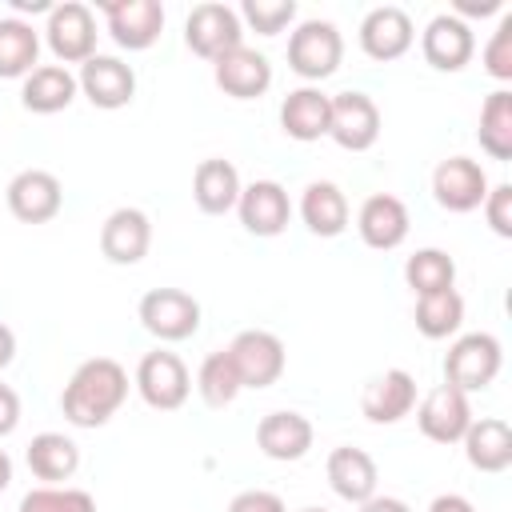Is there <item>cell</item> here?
<instances>
[{
    "label": "cell",
    "instance_id": "1",
    "mask_svg": "<svg viewBox=\"0 0 512 512\" xmlns=\"http://www.w3.org/2000/svg\"><path fill=\"white\" fill-rule=\"evenodd\" d=\"M124 400H128L124 364H116L112 356H92L68 376L60 392V412L76 428H104L120 412Z\"/></svg>",
    "mask_w": 512,
    "mask_h": 512
},
{
    "label": "cell",
    "instance_id": "2",
    "mask_svg": "<svg viewBox=\"0 0 512 512\" xmlns=\"http://www.w3.org/2000/svg\"><path fill=\"white\" fill-rule=\"evenodd\" d=\"M344 60V36L332 20H300L288 36V68L308 80L320 84L328 80Z\"/></svg>",
    "mask_w": 512,
    "mask_h": 512
},
{
    "label": "cell",
    "instance_id": "3",
    "mask_svg": "<svg viewBox=\"0 0 512 512\" xmlns=\"http://www.w3.org/2000/svg\"><path fill=\"white\" fill-rule=\"evenodd\" d=\"M504 364V348L492 332H464L452 340L448 356H444V384L460 388V392H484Z\"/></svg>",
    "mask_w": 512,
    "mask_h": 512
},
{
    "label": "cell",
    "instance_id": "4",
    "mask_svg": "<svg viewBox=\"0 0 512 512\" xmlns=\"http://www.w3.org/2000/svg\"><path fill=\"white\" fill-rule=\"evenodd\" d=\"M140 400L156 412H176L184 408L188 392H192V376H188V364L168 352V348H156V352H144L140 364H136V376H132Z\"/></svg>",
    "mask_w": 512,
    "mask_h": 512
},
{
    "label": "cell",
    "instance_id": "5",
    "mask_svg": "<svg viewBox=\"0 0 512 512\" xmlns=\"http://www.w3.org/2000/svg\"><path fill=\"white\" fill-rule=\"evenodd\" d=\"M144 332H152L156 340L164 344H176V340H188L196 336L200 328V300L184 288H152L140 296V308H136Z\"/></svg>",
    "mask_w": 512,
    "mask_h": 512
},
{
    "label": "cell",
    "instance_id": "6",
    "mask_svg": "<svg viewBox=\"0 0 512 512\" xmlns=\"http://www.w3.org/2000/svg\"><path fill=\"white\" fill-rule=\"evenodd\" d=\"M184 44L192 48V56L216 64L224 52L240 48L244 44V24H240V12L228 8V4H196L184 20Z\"/></svg>",
    "mask_w": 512,
    "mask_h": 512
},
{
    "label": "cell",
    "instance_id": "7",
    "mask_svg": "<svg viewBox=\"0 0 512 512\" xmlns=\"http://www.w3.org/2000/svg\"><path fill=\"white\" fill-rule=\"evenodd\" d=\"M96 16L88 4L80 0H64V4H52L48 12V24H44V40L52 48V56L68 68V64H84L96 56Z\"/></svg>",
    "mask_w": 512,
    "mask_h": 512
},
{
    "label": "cell",
    "instance_id": "8",
    "mask_svg": "<svg viewBox=\"0 0 512 512\" xmlns=\"http://www.w3.org/2000/svg\"><path fill=\"white\" fill-rule=\"evenodd\" d=\"M228 356H232L244 388H272L284 376V364H288L284 340L276 332H268V328L236 332L232 344H228Z\"/></svg>",
    "mask_w": 512,
    "mask_h": 512
},
{
    "label": "cell",
    "instance_id": "9",
    "mask_svg": "<svg viewBox=\"0 0 512 512\" xmlns=\"http://www.w3.org/2000/svg\"><path fill=\"white\" fill-rule=\"evenodd\" d=\"M328 140L344 152H368L380 140V108L368 92H336L328 112Z\"/></svg>",
    "mask_w": 512,
    "mask_h": 512
},
{
    "label": "cell",
    "instance_id": "10",
    "mask_svg": "<svg viewBox=\"0 0 512 512\" xmlns=\"http://www.w3.org/2000/svg\"><path fill=\"white\" fill-rule=\"evenodd\" d=\"M488 188V172L472 156H448L432 168V196L444 212H476Z\"/></svg>",
    "mask_w": 512,
    "mask_h": 512
},
{
    "label": "cell",
    "instance_id": "11",
    "mask_svg": "<svg viewBox=\"0 0 512 512\" xmlns=\"http://www.w3.org/2000/svg\"><path fill=\"white\" fill-rule=\"evenodd\" d=\"M472 404L468 392L452 388V384H436L424 392V400L416 404V424L432 444H460L468 424H472Z\"/></svg>",
    "mask_w": 512,
    "mask_h": 512
},
{
    "label": "cell",
    "instance_id": "12",
    "mask_svg": "<svg viewBox=\"0 0 512 512\" xmlns=\"http://www.w3.org/2000/svg\"><path fill=\"white\" fill-rule=\"evenodd\" d=\"M100 12L108 20V36L128 52L152 48L164 32V4L160 0H100Z\"/></svg>",
    "mask_w": 512,
    "mask_h": 512
},
{
    "label": "cell",
    "instance_id": "13",
    "mask_svg": "<svg viewBox=\"0 0 512 512\" xmlns=\"http://www.w3.org/2000/svg\"><path fill=\"white\" fill-rule=\"evenodd\" d=\"M76 88L84 92V100L92 108H104V112H116V108H128L132 96H136V72L132 64H124L120 56H92L80 64V76H76Z\"/></svg>",
    "mask_w": 512,
    "mask_h": 512
},
{
    "label": "cell",
    "instance_id": "14",
    "mask_svg": "<svg viewBox=\"0 0 512 512\" xmlns=\"http://www.w3.org/2000/svg\"><path fill=\"white\" fill-rule=\"evenodd\" d=\"M8 212L20 224H48L64 208V188L48 168H24L8 180Z\"/></svg>",
    "mask_w": 512,
    "mask_h": 512
},
{
    "label": "cell",
    "instance_id": "15",
    "mask_svg": "<svg viewBox=\"0 0 512 512\" xmlns=\"http://www.w3.org/2000/svg\"><path fill=\"white\" fill-rule=\"evenodd\" d=\"M420 52L424 60L436 68V72H460L472 52H476V36H472V24L452 16V12H440L424 24L420 32Z\"/></svg>",
    "mask_w": 512,
    "mask_h": 512
},
{
    "label": "cell",
    "instance_id": "16",
    "mask_svg": "<svg viewBox=\"0 0 512 512\" xmlns=\"http://www.w3.org/2000/svg\"><path fill=\"white\" fill-rule=\"evenodd\" d=\"M412 44H416L412 16L396 4H380L360 20V48H364L368 60H380V64L400 60Z\"/></svg>",
    "mask_w": 512,
    "mask_h": 512
},
{
    "label": "cell",
    "instance_id": "17",
    "mask_svg": "<svg viewBox=\"0 0 512 512\" xmlns=\"http://www.w3.org/2000/svg\"><path fill=\"white\" fill-rule=\"evenodd\" d=\"M212 80H216V88H220L224 96H232V100H256V96H264V92L272 88V64H268L264 52L240 44V48L224 52V56L212 64Z\"/></svg>",
    "mask_w": 512,
    "mask_h": 512
},
{
    "label": "cell",
    "instance_id": "18",
    "mask_svg": "<svg viewBox=\"0 0 512 512\" xmlns=\"http://www.w3.org/2000/svg\"><path fill=\"white\" fill-rule=\"evenodd\" d=\"M236 212H240V224L252 232V236H280L292 220V200L284 192V184L276 180H252L240 188V200H236Z\"/></svg>",
    "mask_w": 512,
    "mask_h": 512
},
{
    "label": "cell",
    "instance_id": "19",
    "mask_svg": "<svg viewBox=\"0 0 512 512\" xmlns=\"http://www.w3.org/2000/svg\"><path fill=\"white\" fill-rule=\"evenodd\" d=\"M408 224H412L408 220V204L400 196H392V192H372L356 212V232L376 252L400 248L408 240Z\"/></svg>",
    "mask_w": 512,
    "mask_h": 512
},
{
    "label": "cell",
    "instance_id": "20",
    "mask_svg": "<svg viewBox=\"0 0 512 512\" xmlns=\"http://www.w3.org/2000/svg\"><path fill=\"white\" fill-rule=\"evenodd\" d=\"M152 248V220L140 208H116L100 224V252L108 264H140Z\"/></svg>",
    "mask_w": 512,
    "mask_h": 512
},
{
    "label": "cell",
    "instance_id": "21",
    "mask_svg": "<svg viewBox=\"0 0 512 512\" xmlns=\"http://www.w3.org/2000/svg\"><path fill=\"white\" fill-rule=\"evenodd\" d=\"M416 408V376L404 368H388L360 392V412L372 424H400Z\"/></svg>",
    "mask_w": 512,
    "mask_h": 512
},
{
    "label": "cell",
    "instance_id": "22",
    "mask_svg": "<svg viewBox=\"0 0 512 512\" xmlns=\"http://www.w3.org/2000/svg\"><path fill=\"white\" fill-rule=\"evenodd\" d=\"M312 440H316L312 420H308L304 412H292V408L268 412V416L256 424V448H260L268 460H280V464L304 460L308 448H312Z\"/></svg>",
    "mask_w": 512,
    "mask_h": 512
},
{
    "label": "cell",
    "instance_id": "23",
    "mask_svg": "<svg viewBox=\"0 0 512 512\" xmlns=\"http://www.w3.org/2000/svg\"><path fill=\"white\" fill-rule=\"evenodd\" d=\"M324 476H328V488L348 500V504H364L376 496V484H380V472H376V460L364 452V448H352V444H340L328 452V464H324Z\"/></svg>",
    "mask_w": 512,
    "mask_h": 512
},
{
    "label": "cell",
    "instance_id": "24",
    "mask_svg": "<svg viewBox=\"0 0 512 512\" xmlns=\"http://www.w3.org/2000/svg\"><path fill=\"white\" fill-rule=\"evenodd\" d=\"M328 112H332V96L320 92L316 84H304V88H292L280 104V128L284 136L300 140V144H312L320 136H328Z\"/></svg>",
    "mask_w": 512,
    "mask_h": 512
},
{
    "label": "cell",
    "instance_id": "25",
    "mask_svg": "<svg viewBox=\"0 0 512 512\" xmlns=\"http://www.w3.org/2000/svg\"><path fill=\"white\" fill-rule=\"evenodd\" d=\"M76 76L64 64H36L20 84V104L36 116H56L76 100Z\"/></svg>",
    "mask_w": 512,
    "mask_h": 512
},
{
    "label": "cell",
    "instance_id": "26",
    "mask_svg": "<svg viewBox=\"0 0 512 512\" xmlns=\"http://www.w3.org/2000/svg\"><path fill=\"white\" fill-rule=\"evenodd\" d=\"M240 188H244V184H240V172H236L232 160L208 156V160H200L196 172H192V200H196V208L208 212V216L232 212L236 200H240Z\"/></svg>",
    "mask_w": 512,
    "mask_h": 512
},
{
    "label": "cell",
    "instance_id": "27",
    "mask_svg": "<svg viewBox=\"0 0 512 512\" xmlns=\"http://www.w3.org/2000/svg\"><path fill=\"white\" fill-rule=\"evenodd\" d=\"M460 444H464V456H468V464H472L476 472L496 476V472H504V468L512 464V428H508V420H500V416H480V420H472Z\"/></svg>",
    "mask_w": 512,
    "mask_h": 512
},
{
    "label": "cell",
    "instance_id": "28",
    "mask_svg": "<svg viewBox=\"0 0 512 512\" xmlns=\"http://www.w3.org/2000/svg\"><path fill=\"white\" fill-rule=\"evenodd\" d=\"M300 220L312 236H340L348 228V196L332 180H312L300 196Z\"/></svg>",
    "mask_w": 512,
    "mask_h": 512
},
{
    "label": "cell",
    "instance_id": "29",
    "mask_svg": "<svg viewBox=\"0 0 512 512\" xmlns=\"http://www.w3.org/2000/svg\"><path fill=\"white\" fill-rule=\"evenodd\" d=\"M24 456H28L32 476L36 480H48V484L72 480L76 468H80V448L64 432H40V436H32V444H28Z\"/></svg>",
    "mask_w": 512,
    "mask_h": 512
},
{
    "label": "cell",
    "instance_id": "30",
    "mask_svg": "<svg viewBox=\"0 0 512 512\" xmlns=\"http://www.w3.org/2000/svg\"><path fill=\"white\" fill-rule=\"evenodd\" d=\"M40 60V32L20 20L4 16L0 20V80H24Z\"/></svg>",
    "mask_w": 512,
    "mask_h": 512
},
{
    "label": "cell",
    "instance_id": "31",
    "mask_svg": "<svg viewBox=\"0 0 512 512\" xmlns=\"http://www.w3.org/2000/svg\"><path fill=\"white\" fill-rule=\"evenodd\" d=\"M412 320H416V332H420L424 340H448V336H456L460 324H464V296H460L456 288L432 292V296H416Z\"/></svg>",
    "mask_w": 512,
    "mask_h": 512
},
{
    "label": "cell",
    "instance_id": "32",
    "mask_svg": "<svg viewBox=\"0 0 512 512\" xmlns=\"http://www.w3.org/2000/svg\"><path fill=\"white\" fill-rule=\"evenodd\" d=\"M480 148L492 160H512V92L496 88L480 104V128H476Z\"/></svg>",
    "mask_w": 512,
    "mask_h": 512
},
{
    "label": "cell",
    "instance_id": "33",
    "mask_svg": "<svg viewBox=\"0 0 512 512\" xmlns=\"http://www.w3.org/2000/svg\"><path fill=\"white\" fill-rule=\"evenodd\" d=\"M404 284L416 296H432V292H448L456 288V260L444 248H416L404 260Z\"/></svg>",
    "mask_w": 512,
    "mask_h": 512
},
{
    "label": "cell",
    "instance_id": "34",
    "mask_svg": "<svg viewBox=\"0 0 512 512\" xmlns=\"http://www.w3.org/2000/svg\"><path fill=\"white\" fill-rule=\"evenodd\" d=\"M196 392H200V400H204L208 408H228V404L244 392L240 372H236L228 348L208 352V356L200 360V368H196Z\"/></svg>",
    "mask_w": 512,
    "mask_h": 512
},
{
    "label": "cell",
    "instance_id": "35",
    "mask_svg": "<svg viewBox=\"0 0 512 512\" xmlns=\"http://www.w3.org/2000/svg\"><path fill=\"white\" fill-rule=\"evenodd\" d=\"M16 512H96V500H92V492H84V488H56V484H44V488L24 492V500H20Z\"/></svg>",
    "mask_w": 512,
    "mask_h": 512
},
{
    "label": "cell",
    "instance_id": "36",
    "mask_svg": "<svg viewBox=\"0 0 512 512\" xmlns=\"http://www.w3.org/2000/svg\"><path fill=\"white\" fill-rule=\"evenodd\" d=\"M236 12H240V24H248L252 32L280 36L296 20V0H244Z\"/></svg>",
    "mask_w": 512,
    "mask_h": 512
},
{
    "label": "cell",
    "instance_id": "37",
    "mask_svg": "<svg viewBox=\"0 0 512 512\" xmlns=\"http://www.w3.org/2000/svg\"><path fill=\"white\" fill-rule=\"evenodd\" d=\"M484 72L500 84L512 80V12H500V24L484 44Z\"/></svg>",
    "mask_w": 512,
    "mask_h": 512
},
{
    "label": "cell",
    "instance_id": "38",
    "mask_svg": "<svg viewBox=\"0 0 512 512\" xmlns=\"http://www.w3.org/2000/svg\"><path fill=\"white\" fill-rule=\"evenodd\" d=\"M480 208H484L488 228H492L500 240H508V236H512V184H492Z\"/></svg>",
    "mask_w": 512,
    "mask_h": 512
},
{
    "label": "cell",
    "instance_id": "39",
    "mask_svg": "<svg viewBox=\"0 0 512 512\" xmlns=\"http://www.w3.org/2000/svg\"><path fill=\"white\" fill-rule=\"evenodd\" d=\"M228 512H288V508H284V500H280L276 492H268V488H244V492H236V496L228 500Z\"/></svg>",
    "mask_w": 512,
    "mask_h": 512
},
{
    "label": "cell",
    "instance_id": "40",
    "mask_svg": "<svg viewBox=\"0 0 512 512\" xmlns=\"http://www.w3.org/2000/svg\"><path fill=\"white\" fill-rule=\"evenodd\" d=\"M16 424H20V396L16 388L0 384V436H12Z\"/></svg>",
    "mask_w": 512,
    "mask_h": 512
},
{
    "label": "cell",
    "instance_id": "41",
    "mask_svg": "<svg viewBox=\"0 0 512 512\" xmlns=\"http://www.w3.org/2000/svg\"><path fill=\"white\" fill-rule=\"evenodd\" d=\"M428 512H476V508H472L468 496H460V492H444V496H436V500L428 504Z\"/></svg>",
    "mask_w": 512,
    "mask_h": 512
},
{
    "label": "cell",
    "instance_id": "42",
    "mask_svg": "<svg viewBox=\"0 0 512 512\" xmlns=\"http://www.w3.org/2000/svg\"><path fill=\"white\" fill-rule=\"evenodd\" d=\"M360 512H412L404 500H396V496H372V500H364V504H356Z\"/></svg>",
    "mask_w": 512,
    "mask_h": 512
},
{
    "label": "cell",
    "instance_id": "43",
    "mask_svg": "<svg viewBox=\"0 0 512 512\" xmlns=\"http://www.w3.org/2000/svg\"><path fill=\"white\" fill-rule=\"evenodd\" d=\"M16 360V332L8 324H0V368H8Z\"/></svg>",
    "mask_w": 512,
    "mask_h": 512
},
{
    "label": "cell",
    "instance_id": "44",
    "mask_svg": "<svg viewBox=\"0 0 512 512\" xmlns=\"http://www.w3.org/2000/svg\"><path fill=\"white\" fill-rule=\"evenodd\" d=\"M12 8H16V12H52L48 0H12Z\"/></svg>",
    "mask_w": 512,
    "mask_h": 512
},
{
    "label": "cell",
    "instance_id": "45",
    "mask_svg": "<svg viewBox=\"0 0 512 512\" xmlns=\"http://www.w3.org/2000/svg\"><path fill=\"white\" fill-rule=\"evenodd\" d=\"M8 484H12V456L0 448V492H4Z\"/></svg>",
    "mask_w": 512,
    "mask_h": 512
},
{
    "label": "cell",
    "instance_id": "46",
    "mask_svg": "<svg viewBox=\"0 0 512 512\" xmlns=\"http://www.w3.org/2000/svg\"><path fill=\"white\" fill-rule=\"evenodd\" d=\"M300 512H328V508H300Z\"/></svg>",
    "mask_w": 512,
    "mask_h": 512
}]
</instances>
